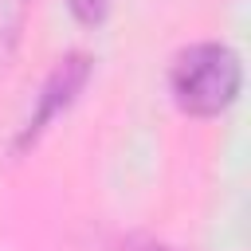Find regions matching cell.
Wrapping results in <instances>:
<instances>
[{
	"instance_id": "6da1fadb",
	"label": "cell",
	"mask_w": 251,
	"mask_h": 251,
	"mask_svg": "<svg viewBox=\"0 0 251 251\" xmlns=\"http://www.w3.org/2000/svg\"><path fill=\"white\" fill-rule=\"evenodd\" d=\"M243 90V59L224 39H196L169 63V94L192 118H216Z\"/></svg>"
},
{
	"instance_id": "7a4b0ae2",
	"label": "cell",
	"mask_w": 251,
	"mask_h": 251,
	"mask_svg": "<svg viewBox=\"0 0 251 251\" xmlns=\"http://www.w3.org/2000/svg\"><path fill=\"white\" fill-rule=\"evenodd\" d=\"M90 75H94V59L86 51H67V55H59L51 63V71L39 82V90L31 94V106H27L24 122L12 133V145H8L12 157H24V153H31L39 145V137L51 129V122L59 114H67L75 106V98L86 90Z\"/></svg>"
},
{
	"instance_id": "3957f363",
	"label": "cell",
	"mask_w": 251,
	"mask_h": 251,
	"mask_svg": "<svg viewBox=\"0 0 251 251\" xmlns=\"http://www.w3.org/2000/svg\"><path fill=\"white\" fill-rule=\"evenodd\" d=\"M31 4L35 0H0V71L12 63V55H16L20 39H24Z\"/></svg>"
},
{
	"instance_id": "277c9868",
	"label": "cell",
	"mask_w": 251,
	"mask_h": 251,
	"mask_svg": "<svg viewBox=\"0 0 251 251\" xmlns=\"http://www.w3.org/2000/svg\"><path fill=\"white\" fill-rule=\"evenodd\" d=\"M67 8H71V16H75L82 27H98V24L110 16L114 0H67Z\"/></svg>"
},
{
	"instance_id": "5b68a950",
	"label": "cell",
	"mask_w": 251,
	"mask_h": 251,
	"mask_svg": "<svg viewBox=\"0 0 251 251\" xmlns=\"http://www.w3.org/2000/svg\"><path fill=\"white\" fill-rule=\"evenodd\" d=\"M129 251H176V247H169V243H161V239H137Z\"/></svg>"
}]
</instances>
